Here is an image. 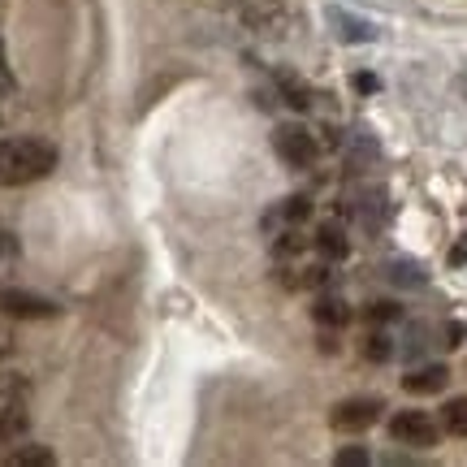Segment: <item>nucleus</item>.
Here are the masks:
<instances>
[{
	"label": "nucleus",
	"instance_id": "f257e3e1",
	"mask_svg": "<svg viewBox=\"0 0 467 467\" xmlns=\"http://www.w3.org/2000/svg\"><path fill=\"white\" fill-rule=\"evenodd\" d=\"M57 169V148L44 139H0V186L39 182Z\"/></svg>",
	"mask_w": 467,
	"mask_h": 467
},
{
	"label": "nucleus",
	"instance_id": "f03ea898",
	"mask_svg": "<svg viewBox=\"0 0 467 467\" xmlns=\"http://www.w3.org/2000/svg\"><path fill=\"white\" fill-rule=\"evenodd\" d=\"M273 148H277V156H282L290 169H307L312 161H317V139L303 130V126H277V134H273Z\"/></svg>",
	"mask_w": 467,
	"mask_h": 467
},
{
	"label": "nucleus",
	"instance_id": "7ed1b4c3",
	"mask_svg": "<svg viewBox=\"0 0 467 467\" xmlns=\"http://www.w3.org/2000/svg\"><path fill=\"white\" fill-rule=\"evenodd\" d=\"M381 399H347L334 407V416H329V424H334L337 433H364V429H372L377 420H381Z\"/></svg>",
	"mask_w": 467,
	"mask_h": 467
},
{
	"label": "nucleus",
	"instance_id": "20e7f679",
	"mask_svg": "<svg viewBox=\"0 0 467 467\" xmlns=\"http://www.w3.org/2000/svg\"><path fill=\"white\" fill-rule=\"evenodd\" d=\"M389 437L402 441V446L424 451V446H433L437 441V420L429 416V411H399V416L389 420Z\"/></svg>",
	"mask_w": 467,
	"mask_h": 467
},
{
	"label": "nucleus",
	"instance_id": "39448f33",
	"mask_svg": "<svg viewBox=\"0 0 467 467\" xmlns=\"http://www.w3.org/2000/svg\"><path fill=\"white\" fill-rule=\"evenodd\" d=\"M0 312L17 320H48L57 317V303L44 295H31V290H0Z\"/></svg>",
	"mask_w": 467,
	"mask_h": 467
},
{
	"label": "nucleus",
	"instance_id": "423d86ee",
	"mask_svg": "<svg viewBox=\"0 0 467 467\" xmlns=\"http://www.w3.org/2000/svg\"><path fill=\"white\" fill-rule=\"evenodd\" d=\"M329 22H334V35L342 44H372L377 39V26L364 22V17H350L342 9H329Z\"/></svg>",
	"mask_w": 467,
	"mask_h": 467
},
{
	"label": "nucleus",
	"instance_id": "0eeeda50",
	"mask_svg": "<svg viewBox=\"0 0 467 467\" xmlns=\"http://www.w3.org/2000/svg\"><path fill=\"white\" fill-rule=\"evenodd\" d=\"M446 381H451L446 364H429V368H420V372H411V377H402V389L407 394H441Z\"/></svg>",
	"mask_w": 467,
	"mask_h": 467
},
{
	"label": "nucleus",
	"instance_id": "6e6552de",
	"mask_svg": "<svg viewBox=\"0 0 467 467\" xmlns=\"http://www.w3.org/2000/svg\"><path fill=\"white\" fill-rule=\"evenodd\" d=\"M317 247H320V255H325V260H347V251H350L347 230H342L337 221H325V225L317 230Z\"/></svg>",
	"mask_w": 467,
	"mask_h": 467
},
{
	"label": "nucleus",
	"instance_id": "1a4fd4ad",
	"mask_svg": "<svg viewBox=\"0 0 467 467\" xmlns=\"http://www.w3.org/2000/svg\"><path fill=\"white\" fill-rule=\"evenodd\" d=\"M385 277H389L394 285H411V290L429 282V273H424V265H420V260H407V255H399V260H389V265H385Z\"/></svg>",
	"mask_w": 467,
	"mask_h": 467
},
{
	"label": "nucleus",
	"instance_id": "9d476101",
	"mask_svg": "<svg viewBox=\"0 0 467 467\" xmlns=\"http://www.w3.org/2000/svg\"><path fill=\"white\" fill-rule=\"evenodd\" d=\"M26 424H31V416H26V407H22V402H9V407H0V446L17 441V437L26 433Z\"/></svg>",
	"mask_w": 467,
	"mask_h": 467
},
{
	"label": "nucleus",
	"instance_id": "9b49d317",
	"mask_svg": "<svg viewBox=\"0 0 467 467\" xmlns=\"http://www.w3.org/2000/svg\"><path fill=\"white\" fill-rule=\"evenodd\" d=\"M312 317H317L320 325H329V329H342V325L350 320V307L342 299H334V295H325V299H317Z\"/></svg>",
	"mask_w": 467,
	"mask_h": 467
},
{
	"label": "nucleus",
	"instance_id": "f8f14e48",
	"mask_svg": "<svg viewBox=\"0 0 467 467\" xmlns=\"http://www.w3.org/2000/svg\"><path fill=\"white\" fill-rule=\"evenodd\" d=\"M441 429L451 437H467V399H451L441 407Z\"/></svg>",
	"mask_w": 467,
	"mask_h": 467
},
{
	"label": "nucleus",
	"instance_id": "ddd939ff",
	"mask_svg": "<svg viewBox=\"0 0 467 467\" xmlns=\"http://www.w3.org/2000/svg\"><path fill=\"white\" fill-rule=\"evenodd\" d=\"M5 463L9 467H52L57 459H52V451H44V446H22V451H14Z\"/></svg>",
	"mask_w": 467,
	"mask_h": 467
},
{
	"label": "nucleus",
	"instance_id": "4468645a",
	"mask_svg": "<svg viewBox=\"0 0 467 467\" xmlns=\"http://www.w3.org/2000/svg\"><path fill=\"white\" fill-rule=\"evenodd\" d=\"M277 83H282V91H285V104H290V109H307V104H312V96H307V87H303V83H295L290 74H282Z\"/></svg>",
	"mask_w": 467,
	"mask_h": 467
},
{
	"label": "nucleus",
	"instance_id": "2eb2a0df",
	"mask_svg": "<svg viewBox=\"0 0 467 467\" xmlns=\"http://www.w3.org/2000/svg\"><path fill=\"white\" fill-rule=\"evenodd\" d=\"M364 355L372 359V364H385V359L394 355V347H389V337H385V334H372V337L364 342Z\"/></svg>",
	"mask_w": 467,
	"mask_h": 467
},
{
	"label": "nucleus",
	"instance_id": "dca6fc26",
	"mask_svg": "<svg viewBox=\"0 0 467 467\" xmlns=\"http://www.w3.org/2000/svg\"><path fill=\"white\" fill-rule=\"evenodd\" d=\"M26 399V385L17 381V377H5L0 381V407H9V402H22Z\"/></svg>",
	"mask_w": 467,
	"mask_h": 467
},
{
	"label": "nucleus",
	"instance_id": "f3484780",
	"mask_svg": "<svg viewBox=\"0 0 467 467\" xmlns=\"http://www.w3.org/2000/svg\"><path fill=\"white\" fill-rule=\"evenodd\" d=\"M334 463H337V467H364V463H368V451H359V446H350V451H337Z\"/></svg>",
	"mask_w": 467,
	"mask_h": 467
},
{
	"label": "nucleus",
	"instance_id": "a211bd4d",
	"mask_svg": "<svg viewBox=\"0 0 467 467\" xmlns=\"http://www.w3.org/2000/svg\"><path fill=\"white\" fill-rule=\"evenodd\" d=\"M307 213H312V203L303 200V195H295V200H285V217H290V221H303Z\"/></svg>",
	"mask_w": 467,
	"mask_h": 467
},
{
	"label": "nucleus",
	"instance_id": "6ab92c4d",
	"mask_svg": "<svg viewBox=\"0 0 467 467\" xmlns=\"http://www.w3.org/2000/svg\"><path fill=\"white\" fill-rule=\"evenodd\" d=\"M394 317H399L394 303H372V307H368V320H394Z\"/></svg>",
	"mask_w": 467,
	"mask_h": 467
},
{
	"label": "nucleus",
	"instance_id": "aec40b11",
	"mask_svg": "<svg viewBox=\"0 0 467 467\" xmlns=\"http://www.w3.org/2000/svg\"><path fill=\"white\" fill-rule=\"evenodd\" d=\"M446 260H451V268H463L467 265V234L451 247V255H446Z\"/></svg>",
	"mask_w": 467,
	"mask_h": 467
},
{
	"label": "nucleus",
	"instance_id": "412c9836",
	"mask_svg": "<svg viewBox=\"0 0 467 467\" xmlns=\"http://www.w3.org/2000/svg\"><path fill=\"white\" fill-rule=\"evenodd\" d=\"M299 247H303V238H299V234H285L282 243H277V255H295Z\"/></svg>",
	"mask_w": 467,
	"mask_h": 467
},
{
	"label": "nucleus",
	"instance_id": "4be33fe9",
	"mask_svg": "<svg viewBox=\"0 0 467 467\" xmlns=\"http://www.w3.org/2000/svg\"><path fill=\"white\" fill-rule=\"evenodd\" d=\"M377 78H372V74H355V91H377Z\"/></svg>",
	"mask_w": 467,
	"mask_h": 467
},
{
	"label": "nucleus",
	"instance_id": "5701e85b",
	"mask_svg": "<svg viewBox=\"0 0 467 467\" xmlns=\"http://www.w3.org/2000/svg\"><path fill=\"white\" fill-rule=\"evenodd\" d=\"M5 355H9V337L0 334V359H5Z\"/></svg>",
	"mask_w": 467,
	"mask_h": 467
},
{
	"label": "nucleus",
	"instance_id": "b1692460",
	"mask_svg": "<svg viewBox=\"0 0 467 467\" xmlns=\"http://www.w3.org/2000/svg\"><path fill=\"white\" fill-rule=\"evenodd\" d=\"M5 247H9V243H5V234H0V251H5Z\"/></svg>",
	"mask_w": 467,
	"mask_h": 467
}]
</instances>
